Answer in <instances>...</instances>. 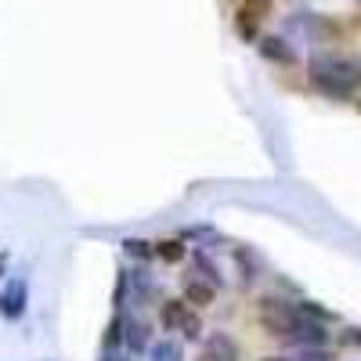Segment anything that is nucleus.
<instances>
[{"label": "nucleus", "mask_w": 361, "mask_h": 361, "mask_svg": "<svg viewBox=\"0 0 361 361\" xmlns=\"http://www.w3.org/2000/svg\"><path fill=\"white\" fill-rule=\"evenodd\" d=\"M307 80L333 102H347L361 90V58L347 54H311Z\"/></svg>", "instance_id": "obj_1"}, {"label": "nucleus", "mask_w": 361, "mask_h": 361, "mask_svg": "<svg viewBox=\"0 0 361 361\" xmlns=\"http://www.w3.org/2000/svg\"><path fill=\"white\" fill-rule=\"evenodd\" d=\"M159 329L163 333H180L185 340H199L202 336V318L195 311H188L185 296H166L159 304Z\"/></svg>", "instance_id": "obj_2"}, {"label": "nucleus", "mask_w": 361, "mask_h": 361, "mask_svg": "<svg viewBox=\"0 0 361 361\" xmlns=\"http://www.w3.org/2000/svg\"><path fill=\"white\" fill-rule=\"evenodd\" d=\"M25 304H29V282L25 279H11L0 293V318L4 322H18L25 314Z\"/></svg>", "instance_id": "obj_3"}, {"label": "nucleus", "mask_w": 361, "mask_h": 361, "mask_svg": "<svg viewBox=\"0 0 361 361\" xmlns=\"http://www.w3.org/2000/svg\"><path fill=\"white\" fill-rule=\"evenodd\" d=\"M271 11V0H246L243 8H238V18H235V29L243 40H257V25L260 18Z\"/></svg>", "instance_id": "obj_4"}, {"label": "nucleus", "mask_w": 361, "mask_h": 361, "mask_svg": "<svg viewBox=\"0 0 361 361\" xmlns=\"http://www.w3.org/2000/svg\"><path fill=\"white\" fill-rule=\"evenodd\" d=\"M199 361H243V350H238V343L228 333H214L206 340Z\"/></svg>", "instance_id": "obj_5"}, {"label": "nucleus", "mask_w": 361, "mask_h": 361, "mask_svg": "<svg viewBox=\"0 0 361 361\" xmlns=\"http://www.w3.org/2000/svg\"><path fill=\"white\" fill-rule=\"evenodd\" d=\"M217 286L209 282V279H202V275H185V300L192 307H209L217 300Z\"/></svg>", "instance_id": "obj_6"}, {"label": "nucleus", "mask_w": 361, "mask_h": 361, "mask_svg": "<svg viewBox=\"0 0 361 361\" xmlns=\"http://www.w3.org/2000/svg\"><path fill=\"white\" fill-rule=\"evenodd\" d=\"M257 51L267 58V62H275V66H293V62H296V51H293L282 37H260Z\"/></svg>", "instance_id": "obj_7"}, {"label": "nucleus", "mask_w": 361, "mask_h": 361, "mask_svg": "<svg viewBox=\"0 0 361 361\" xmlns=\"http://www.w3.org/2000/svg\"><path fill=\"white\" fill-rule=\"evenodd\" d=\"M127 347L130 354H148V347H152V329L141 318H127Z\"/></svg>", "instance_id": "obj_8"}, {"label": "nucleus", "mask_w": 361, "mask_h": 361, "mask_svg": "<svg viewBox=\"0 0 361 361\" xmlns=\"http://www.w3.org/2000/svg\"><path fill=\"white\" fill-rule=\"evenodd\" d=\"M235 264H238V271H243V286H253L257 279H260V260H257V253L253 250H243V246H235Z\"/></svg>", "instance_id": "obj_9"}, {"label": "nucleus", "mask_w": 361, "mask_h": 361, "mask_svg": "<svg viewBox=\"0 0 361 361\" xmlns=\"http://www.w3.org/2000/svg\"><path fill=\"white\" fill-rule=\"evenodd\" d=\"M102 343H105V350H116L119 343H127V318H123V311H116V314H112V322L105 325Z\"/></svg>", "instance_id": "obj_10"}, {"label": "nucleus", "mask_w": 361, "mask_h": 361, "mask_svg": "<svg viewBox=\"0 0 361 361\" xmlns=\"http://www.w3.org/2000/svg\"><path fill=\"white\" fill-rule=\"evenodd\" d=\"M156 257L163 264H180L188 257V246H185V238H163V243H156Z\"/></svg>", "instance_id": "obj_11"}, {"label": "nucleus", "mask_w": 361, "mask_h": 361, "mask_svg": "<svg viewBox=\"0 0 361 361\" xmlns=\"http://www.w3.org/2000/svg\"><path fill=\"white\" fill-rule=\"evenodd\" d=\"M188 257H192V264H195V271H199L202 279H209V282H214L217 289H224V275H221V267H217L214 260H209L202 250H192Z\"/></svg>", "instance_id": "obj_12"}, {"label": "nucleus", "mask_w": 361, "mask_h": 361, "mask_svg": "<svg viewBox=\"0 0 361 361\" xmlns=\"http://www.w3.org/2000/svg\"><path fill=\"white\" fill-rule=\"evenodd\" d=\"M148 357L152 361H185V350H180V343H173V340H159V343L148 347Z\"/></svg>", "instance_id": "obj_13"}, {"label": "nucleus", "mask_w": 361, "mask_h": 361, "mask_svg": "<svg viewBox=\"0 0 361 361\" xmlns=\"http://www.w3.org/2000/svg\"><path fill=\"white\" fill-rule=\"evenodd\" d=\"M123 253L141 260V264H148L156 257V243H145V238H123Z\"/></svg>", "instance_id": "obj_14"}, {"label": "nucleus", "mask_w": 361, "mask_h": 361, "mask_svg": "<svg viewBox=\"0 0 361 361\" xmlns=\"http://www.w3.org/2000/svg\"><path fill=\"white\" fill-rule=\"evenodd\" d=\"M296 307L304 311V314H311V318H318V322H325V325H333V322H336V311H329V307L314 304V300H296Z\"/></svg>", "instance_id": "obj_15"}, {"label": "nucleus", "mask_w": 361, "mask_h": 361, "mask_svg": "<svg viewBox=\"0 0 361 361\" xmlns=\"http://www.w3.org/2000/svg\"><path fill=\"white\" fill-rule=\"evenodd\" d=\"M130 289H134L137 300H145L148 293H152V279H148L145 267H134V271H130Z\"/></svg>", "instance_id": "obj_16"}, {"label": "nucleus", "mask_w": 361, "mask_h": 361, "mask_svg": "<svg viewBox=\"0 0 361 361\" xmlns=\"http://www.w3.org/2000/svg\"><path fill=\"white\" fill-rule=\"evenodd\" d=\"M343 340H347V343H354V347H361V329H347Z\"/></svg>", "instance_id": "obj_17"}, {"label": "nucleus", "mask_w": 361, "mask_h": 361, "mask_svg": "<svg viewBox=\"0 0 361 361\" xmlns=\"http://www.w3.org/2000/svg\"><path fill=\"white\" fill-rule=\"evenodd\" d=\"M260 361H304V357H286V354H271V357H260Z\"/></svg>", "instance_id": "obj_18"}, {"label": "nucleus", "mask_w": 361, "mask_h": 361, "mask_svg": "<svg viewBox=\"0 0 361 361\" xmlns=\"http://www.w3.org/2000/svg\"><path fill=\"white\" fill-rule=\"evenodd\" d=\"M98 361H127V357H119V354H116V350H109V354H102V357H98Z\"/></svg>", "instance_id": "obj_19"}, {"label": "nucleus", "mask_w": 361, "mask_h": 361, "mask_svg": "<svg viewBox=\"0 0 361 361\" xmlns=\"http://www.w3.org/2000/svg\"><path fill=\"white\" fill-rule=\"evenodd\" d=\"M357 109H361V102H357Z\"/></svg>", "instance_id": "obj_20"}]
</instances>
